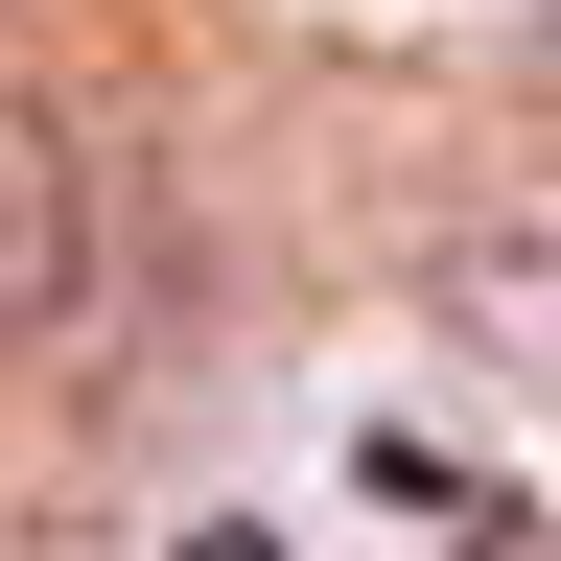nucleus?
<instances>
[{"label":"nucleus","instance_id":"obj_1","mask_svg":"<svg viewBox=\"0 0 561 561\" xmlns=\"http://www.w3.org/2000/svg\"><path fill=\"white\" fill-rule=\"evenodd\" d=\"M70 234H94V210H70V140L0 94V351H24L47 305H70Z\"/></svg>","mask_w":561,"mask_h":561}]
</instances>
